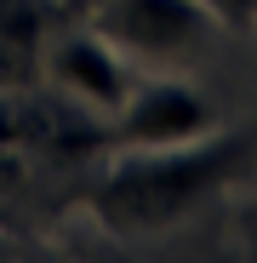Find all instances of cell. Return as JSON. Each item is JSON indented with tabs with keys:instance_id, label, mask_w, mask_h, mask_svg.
<instances>
[{
	"instance_id": "52a82bcc",
	"label": "cell",
	"mask_w": 257,
	"mask_h": 263,
	"mask_svg": "<svg viewBox=\"0 0 257 263\" xmlns=\"http://www.w3.org/2000/svg\"><path fill=\"white\" fill-rule=\"evenodd\" d=\"M29 138V126L17 120V115H6V109H0V149H12V143H23Z\"/></svg>"
},
{
	"instance_id": "6da1fadb",
	"label": "cell",
	"mask_w": 257,
	"mask_h": 263,
	"mask_svg": "<svg viewBox=\"0 0 257 263\" xmlns=\"http://www.w3.org/2000/svg\"><path fill=\"white\" fill-rule=\"evenodd\" d=\"M246 160V138H194L177 149H132L92 189V212L120 235H154L211 200Z\"/></svg>"
},
{
	"instance_id": "3957f363",
	"label": "cell",
	"mask_w": 257,
	"mask_h": 263,
	"mask_svg": "<svg viewBox=\"0 0 257 263\" xmlns=\"http://www.w3.org/2000/svg\"><path fill=\"white\" fill-rule=\"evenodd\" d=\"M218 132V109H211V98L200 92V86L189 80H132V98L120 103L109 138L114 149H177V143H194V138H211Z\"/></svg>"
},
{
	"instance_id": "8992f818",
	"label": "cell",
	"mask_w": 257,
	"mask_h": 263,
	"mask_svg": "<svg viewBox=\"0 0 257 263\" xmlns=\"http://www.w3.org/2000/svg\"><path fill=\"white\" fill-rule=\"evenodd\" d=\"M200 6L211 12V23H223V29H251L257 23V0H200Z\"/></svg>"
},
{
	"instance_id": "5b68a950",
	"label": "cell",
	"mask_w": 257,
	"mask_h": 263,
	"mask_svg": "<svg viewBox=\"0 0 257 263\" xmlns=\"http://www.w3.org/2000/svg\"><path fill=\"white\" fill-rule=\"evenodd\" d=\"M40 29L46 6L40 0H0V92H17L40 74Z\"/></svg>"
},
{
	"instance_id": "7a4b0ae2",
	"label": "cell",
	"mask_w": 257,
	"mask_h": 263,
	"mask_svg": "<svg viewBox=\"0 0 257 263\" xmlns=\"http://www.w3.org/2000/svg\"><path fill=\"white\" fill-rule=\"evenodd\" d=\"M211 12L200 0H97L92 34H103L126 63H177L211 40Z\"/></svg>"
},
{
	"instance_id": "ba28073f",
	"label": "cell",
	"mask_w": 257,
	"mask_h": 263,
	"mask_svg": "<svg viewBox=\"0 0 257 263\" xmlns=\"http://www.w3.org/2000/svg\"><path fill=\"white\" fill-rule=\"evenodd\" d=\"M251 223H257V206H251Z\"/></svg>"
},
{
	"instance_id": "277c9868",
	"label": "cell",
	"mask_w": 257,
	"mask_h": 263,
	"mask_svg": "<svg viewBox=\"0 0 257 263\" xmlns=\"http://www.w3.org/2000/svg\"><path fill=\"white\" fill-rule=\"evenodd\" d=\"M46 74L92 115H120V103L132 98V69H126V58L92 29L63 34L46 52Z\"/></svg>"
}]
</instances>
